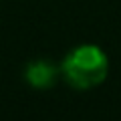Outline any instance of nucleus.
Wrapping results in <instances>:
<instances>
[{
    "label": "nucleus",
    "instance_id": "nucleus-1",
    "mask_svg": "<svg viewBox=\"0 0 121 121\" xmlns=\"http://www.w3.org/2000/svg\"><path fill=\"white\" fill-rule=\"evenodd\" d=\"M107 73V55L97 44H81L73 48L60 63L63 79L75 89H93L105 81Z\"/></svg>",
    "mask_w": 121,
    "mask_h": 121
},
{
    "label": "nucleus",
    "instance_id": "nucleus-2",
    "mask_svg": "<svg viewBox=\"0 0 121 121\" xmlns=\"http://www.w3.org/2000/svg\"><path fill=\"white\" fill-rule=\"evenodd\" d=\"M60 75V67L52 65L51 60H32L28 63L24 69V79L30 87H35V89H48L56 83Z\"/></svg>",
    "mask_w": 121,
    "mask_h": 121
}]
</instances>
